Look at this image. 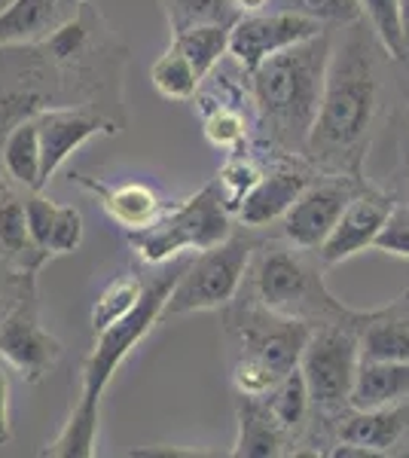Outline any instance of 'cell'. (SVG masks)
<instances>
[{
  "instance_id": "e0dca14e",
  "label": "cell",
  "mask_w": 409,
  "mask_h": 458,
  "mask_svg": "<svg viewBox=\"0 0 409 458\" xmlns=\"http://www.w3.org/2000/svg\"><path fill=\"white\" fill-rule=\"evenodd\" d=\"M235 422H239V437L229 455L235 458H278L294 453V440L278 419L269 412L263 397L239 394L235 397Z\"/></svg>"
},
{
  "instance_id": "30bf717a",
  "label": "cell",
  "mask_w": 409,
  "mask_h": 458,
  "mask_svg": "<svg viewBox=\"0 0 409 458\" xmlns=\"http://www.w3.org/2000/svg\"><path fill=\"white\" fill-rule=\"evenodd\" d=\"M367 177H348V174H324L315 177L300 193L294 205L287 208L281 224V239L296 248L318 250L327 242V235L337 226L342 208L348 205Z\"/></svg>"
},
{
  "instance_id": "e575fe53",
  "label": "cell",
  "mask_w": 409,
  "mask_h": 458,
  "mask_svg": "<svg viewBox=\"0 0 409 458\" xmlns=\"http://www.w3.org/2000/svg\"><path fill=\"white\" fill-rule=\"evenodd\" d=\"M132 458H192L202 455L199 449H177V446H144V449H132Z\"/></svg>"
},
{
  "instance_id": "83f0119b",
  "label": "cell",
  "mask_w": 409,
  "mask_h": 458,
  "mask_svg": "<svg viewBox=\"0 0 409 458\" xmlns=\"http://www.w3.org/2000/svg\"><path fill=\"white\" fill-rule=\"evenodd\" d=\"M361 19L370 25V31L385 49L391 62H404L406 43H404V19H400V0H358Z\"/></svg>"
},
{
  "instance_id": "f35d334b",
  "label": "cell",
  "mask_w": 409,
  "mask_h": 458,
  "mask_svg": "<svg viewBox=\"0 0 409 458\" xmlns=\"http://www.w3.org/2000/svg\"><path fill=\"white\" fill-rule=\"evenodd\" d=\"M4 272H6V266L4 263H0V276H4ZM13 276H16V272H13ZM13 276H10V282H6V287H4V278H0V309H4V297H10V287H13Z\"/></svg>"
},
{
  "instance_id": "d6a6232c",
  "label": "cell",
  "mask_w": 409,
  "mask_h": 458,
  "mask_svg": "<svg viewBox=\"0 0 409 458\" xmlns=\"http://www.w3.org/2000/svg\"><path fill=\"white\" fill-rule=\"evenodd\" d=\"M55 211H58V202H52V199L40 196V190L25 199L28 233H31L34 245L40 248L47 257H49V233H52V224H55Z\"/></svg>"
},
{
  "instance_id": "9a60e30c",
  "label": "cell",
  "mask_w": 409,
  "mask_h": 458,
  "mask_svg": "<svg viewBox=\"0 0 409 458\" xmlns=\"http://www.w3.org/2000/svg\"><path fill=\"white\" fill-rule=\"evenodd\" d=\"M71 183H77L80 190H86L89 196H95L101 202L104 214L114 220L116 226L125 233H135V229L150 226L162 211L166 202L159 199L153 187L147 183H107L98 177H89L83 172H71Z\"/></svg>"
},
{
  "instance_id": "d4e9b609",
  "label": "cell",
  "mask_w": 409,
  "mask_h": 458,
  "mask_svg": "<svg viewBox=\"0 0 409 458\" xmlns=\"http://www.w3.org/2000/svg\"><path fill=\"white\" fill-rule=\"evenodd\" d=\"M141 293H144V278L135 272H120L114 276L104 291L95 297L92 312H89V324H92V334H101L110 324H116L123 315H129L138 306Z\"/></svg>"
},
{
  "instance_id": "ac0fdd59",
  "label": "cell",
  "mask_w": 409,
  "mask_h": 458,
  "mask_svg": "<svg viewBox=\"0 0 409 458\" xmlns=\"http://www.w3.org/2000/svg\"><path fill=\"white\" fill-rule=\"evenodd\" d=\"M49 257L34 245L25 220V199L0 187V263L13 272H37Z\"/></svg>"
},
{
  "instance_id": "cb8c5ba5",
  "label": "cell",
  "mask_w": 409,
  "mask_h": 458,
  "mask_svg": "<svg viewBox=\"0 0 409 458\" xmlns=\"http://www.w3.org/2000/svg\"><path fill=\"white\" fill-rule=\"evenodd\" d=\"M159 4H162V10H166L171 37L190 31V28H199V25L233 28L242 16L235 0H159Z\"/></svg>"
},
{
  "instance_id": "f1b7e54d",
  "label": "cell",
  "mask_w": 409,
  "mask_h": 458,
  "mask_svg": "<svg viewBox=\"0 0 409 458\" xmlns=\"http://www.w3.org/2000/svg\"><path fill=\"white\" fill-rule=\"evenodd\" d=\"M260 174H263V168L257 165L254 159L248 157V153H233L226 162L220 165L217 172V187H220V196H223V205H226L229 211H233L235 217V208L242 205V199L254 190V183L260 181Z\"/></svg>"
},
{
  "instance_id": "5bb4252c",
  "label": "cell",
  "mask_w": 409,
  "mask_h": 458,
  "mask_svg": "<svg viewBox=\"0 0 409 458\" xmlns=\"http://www.w3.org/2000/svg\"><path fill=\"white\" fill-rule=\"evenodd\" d=\"M40 131V159H43V181L64 165L73 150H80L98 135H116L120 123L98 107H49L34 116Z\"/></svg>"
},
{
  "instance_id": "8992f818",
  "label": "cell",
  "mask_w": 409,
  "mask_h": 458,
  "mask_svg": "<svg viewBox=\"0 0 409 458\" xmlns=\"http://www.w3.org/2000/svg\"><path fill=\"white\" fill-rule=\"evenodd\" d=\"M358 321L318 324V327H311L306 339V349L300 354V373L306 379L311 401L309 431L333 422L339 412H345L352 406L354 373H358L361 364Z\"/></svg>"
},
{
  "instance_id": "74e56055",
  "label": "cell",
  "mask_w": 409,
  "mask_h": 458,
  "mask_svg": "<svg viewBox=\"0 0 409 458\" xmlns=\"http://www.w3.org/2000/svg\"><path fill=\"white\" fill-rule=\"evenodd\" d=\"M58 4H62V13H64V19H68V16H73V13H77L80 6L86 4V0H58Z\"/></svg>"
},
{
  "instance_id": "2e32d148",
  "label": "cell",
  "mask_w": 409,
  "mask_h": 458,
  "mask_svg": "<svg viewBox=\"0 0 409 458\" xmlns=\"http://www.w3.org/2000/svg\"><path fill=\"white\" fill-rule=\"evenodd\" d=\"M361 358L409 360V291L394 297L388 306L367 309L358 321Z\"/></svg>"
},
{
  "instance_id": "5b68a950",
  "label": "cell",
  "mask_w": 409,
  "mask_h": 458,
  "mask_svg": "<svg viewBox=\"0 0 409 458\" xmlns=\"http://www.w3.org/2000/svg\"><path fill=\"white\" fill-rule=\"evenodd\" d=\"M233 211L223 205L217 181H208L199 193L171 205L150 226L125 233L135 257L147 266H166L183 254H202L233 235Z\"/></svg>"
},
{
  "instance_id": "1f68e13d",
  "label": "cell",
  "mask_w": 409,
  "mask_h": 458,
  "mask_svg": "<svg viewBox=\"0 0 409 458\" xmlns=\"http://www.w3.org/2000/svg\"><path fill=\"white\" fill-rule=\"evenodd\" d=\"M373 248L388 257L409 260V205H394L388 220L379 229Z\"/></svg>"
},
{
  "instance_id": "3957f363",
  "label": "cell",
  "mask_w": 409,
  "mask_h": 458,
  "mask_svg": "<svg viewBox=\"0 0 409 458\" xmlns=\"http://www.w3.org/2000/svg\"><path fill=\"white\" fill-rule=\"evenodd\" d=\"M333 34L287 47L248 73L257 129L278 157H302L324 92Z\"/></svg>"
},
{
  "instance_id": "ffe728a7",
  "label": "cell",
  "mask_w": 409,
  "mask_h": 458,
  "mask_svg": "<svg viewBox=\"0 0 409 458\" xmlns=\"http://www.w3.org/2000/svg\"><path fill=\"white\" fill-rule=\"evenodd\" d=\"M0 162H4V172L16 187L28 190V193L47 187L40 159V131H37L34 116L16 123L0 138Z\"/></svg>"
},
{
  "instance_id": "44dd1931",
  "label": "cell",
  "mask_w": 409,
  "mask_h": 458,
  "mask_svg": "<svg viewBox=\"0 0 409 458\" xmlns=\"http://www.w3.org/2000/svg\"><path fill=\"white\" fill-rule=\"evenodd\" d=\"M64 21L58 0H10L0 10V49L37 43Z\"/></svg>"
},
{
  "instance_id": "d6986e66",
  "label": "cell",
  "mask_w": 409,
  "mask_h": 458,
  "mask_svg": "<svg viewBox=\"0 0 409 458\" xmlns=\"http://www.w3.org/2000/svg\"><path fill=\"white\" fill-rule=\"evenodd\" d=\"M404 401H409V360L361 358L352 388L354 410H376Z\"/></svg>"
},
{
  "instance_id": "7a4b0ae2",
  "label": "cell",
  "mask_w": 409,
  "mask_h": 458,
  "mask_svg": "<svg viewBox=\"0 0 409 458\" xmlns=\"http://www.w3.org/2000/svg\"><path fill=\"white\" fill-rule=\"evenodd\" d=\"M187 260H171V269L153 276L144 282L138 306L129 315H123L107 330L95 334V345L89 352L83 376H80V401L73 403L68 422L62 425L58 437L40 449V455L52 458H92L95 443H98V425H101V397L107 386L114 382L116 370L129 360V354L138 349L141 339L162 321V306H166L171 287H175L181 269Z\"/></svg>"
},
{
  "instance_id": "d590c367",
  "label": "cell",
  "mask_w": 409,
  "mask_h": 458,
  "mask_svg": "<svg viewBox=\"0 0 409 458\" xmlns=\"http://www.w3.org/2000/svg\"><path fill=\"white\" fill-rule=\"evenodd\" d=\"M235 6H239L242 13H263V10H269V0H235Z\"/></svg>"
},
{
  "instance_id": "ba28073f",
  "label": "cell",
  "mask_w": 409,
  "mask_h": 458,
  "mask_svg": "<svg viewBox=\"0 0 409 458\" xmlns=\"http://www.w3.org/2000/svg\"><path fill=\"white\" fill-rule=\"evenodd\" d=\"M62 339L40 324L37 272H16L10 297L0 309V360L21 379L37 386L62 360Z\"/></svg>"
},
{
  "instance_id": "836d02e7",
  "label": "cell",
  "mask_w": 409,
  "mask_h": 458,
  "mask_svg": "<svg viewBox=\"0 0 409 458\" xmlns=\"http://www.w3.org/2000/svg\"><path fill=\"white\" fill-rule=\"evenodd\" d=\"M13 437L10 422V376H6V364L0 360V446H6Z\"/></svg>"
},
{
  "instance_id": "4316f807",
  "label": "cell",
  "mask_w": 409,
  "mask_h": 458,
  "mask_svg": "<svg viewBox=\"0 0 409 458\" xmlns=\"http://www.w3.org/2000/svg\"><path fill=\"white\" fill-rule=\"evenodd\" d=\"M171 43L190 58V64L196 68V73L205 80L208 73L223 62V55H229V28L226 25H199V28H190V31L175 34Z\"/></svg>"
},
{
  "instance_id": "603a6c76",
  "label": "cell",
  "mask_w": 409,
  "mask_h": 458,
  "mask_svg": "<svg viewBox=\"0 0 409 458\" xmlns=\"http://www.w3.org/2000/svg\"><path fill=\"white\" fill-rule=\"evenodd\" d=\"M263 401L269 406L272 416L278 419V425L290 434L294 449H296L311 425V401H309V388H306V379H302L300 367L290 370L287 376H281V379L263 394Z\"/></svg>"
},
{
  "instance_id": "484cf974",
  "label": "cell",
  "mask_w": 409,
  "mask_h": 458,
  "mask_svg": "<svg viewBox=\"0 0 409 458\" xmlns=\"http://www.w3.org/2000/svg\"><path fill=\"white\" fill-rule=\"evenodd\" d=\"M150 83L156 92L166 101H192L202 86V77L196 73V68L190 64V58L168 43V49L153 62L150 68Z\"/></svg>"
},
{
  "instance_id": "277c9868",
  "label": "cell",
  "mask_w": 409,
  "mask_h": 458,
  "mask_svg": "<svg viewBox=\"0 0 409 458\" xmlns=\"http://www.w3.org/2000/svg\"><path fill=\"white\" fill-rule=\"evenodd\" d=\"M324 269L318 250L296 248L285 239L260 242L242 291L269 312L306 321L311 327L330 321H358L361 309H348L333 297L324 282Z\"/></svg>"
},
{
  "instance_id": "4fadbf2b",
  "label": "cell",
  "mask_w": 409,
  "mask_h": 458,
  "mask_svg": "<svg viewBox=\"0 0 409 458\" xmlns=\"http://www.w3.org/2000/svg\"><path fill=\"white\" fill-rule=\"evenodd\" d=\"M318 174L321 172L302 157H278L275 168L260 174L254 190L242 199V205L235 208V220L251 233L278 224Z\"/></svg>"
},
{
  "instance_id": "9c48e42d",
  "label": "cell",
  "mask_w": 409,
  "mask_h": 458,
  "mask_svg": "<svg viewBox=\"0 0 409 458\" xmlns=\"http://www.w3.org/2000/svg\"><path fill=\"white\" fill-rule=\"evenodd\" d=\"M223 324L235 345V354L263 360L278 376H287L300 367V354L311 334V324L275 315L248 293L242 300L235 297L223 309Z\"/></svg>"
},
{
  "instance_id": "7c38bea8",
  "label": "cell",
  "mask_w": 409,
  "mask_h": 458,
  "mask_svg": "<svg viewBox=\"0 0 409 458\" xmlns=\"http://www.w3.org/2000/svg\"><path fill=\"white\" fill-rule=\"evenodd\" d=\"M391 208H394V196L388 190L363 181V187L348 199V205L342 208L333 233L327 235V242L318 248V260L324 266H339V263L352 260V257H358L361 250L373 248L379 229L388 220Z\"/></svg>"
},
{
  "instance_id": "4dcf8cb0",
  "label": "cell",
  "mask_w": 409,
  "mask_h": 458,
  "mask_svg": "<svg viewBox=\"0 0 409 458\" xmlns=\"http://www.w3.org/2000/svg\"><path fill=\"white\" fill-rule=\"evenodd\" d=\"M83 235H86V224H83L80 208H73V205H58L55 224H52V233H49V257L73 254V250L83 245Z\"/></svg>"
},
{
  "instance_id": "6da1fadb",
  "label": "cell",
  "mask_w": 409,
  "mask_h": 458,
  "mask_svg": "<svg viewBox=\"0 0 409 458\" xmlns=\"http://www.w3.org/2000/svg\"><path fill=\"white\" fill-rule=\"evenodd\" d=\"M376 49L382 47L363 19L345 25V34L333 40L321 105L302 150V159L318 172L363 177V162L382 110V71Z\"/></svg>"
},
{
  "instance_id": "f546056e",
  "label": "cell",
  "mask_w": 409,
  "mask_h": 458,
  "mask_svg": "<svg viewBox=\"0 0 409 458\" xmlns=\"http://www.w3.org/2000/svg\"><path fill=\"white\" fill-rule=\"evenodd\" d=\"M269 10L300 13L306 19H315L321 25H352L361 19L358 0H269Z\"/></svg>"
},
{
  "instance_id": "8fae6325",
  "label": "cell",
  "mask_w": 409,
  "mask_h": 458,
  "mask_svg": "<svg viewBox=\"0 0 409 458\" xmlns=\"http://www.w3.org/2000/svg\"><path fill=\"white\" fill-rule=\"evenodd\" d=\"M321 31H327V25L300 16V13H287V10L242 13L239 21L229 28V58L244 73H251L275 53L296 47V43L309 40V37H318Z\"/></svg>"
},
{
  "instance_id": "8d00e7d4",
  "label": "cell",
  "mask_w": 409,
  "mask_h": 458,
  "mask_svg": "<svg viewBox=\"0 0 409 458\" xmlns=\"http://www.w3.org/2000/svg\"><path fill=\"white\" fill-rule=\"evenodd\" d=\"M391 455H397V458H409V428L404 431V437H400L397 443H394Z\"/></svg>"
},
{
  "instance_id": "52a82bcc",
  "label": "cell",
  "mask_w": 409,
  "mask_h": 458,
  "mask_svg": "<svg viewBox=\"0 0 409 458\" xmlns=\"http://www.w3.org/2000/svg\"><path fill=\"white\" fill-rule=\"evenodd\" d=\"M257 245L260 242L251 235V229L242 226V233L233 229V235L220 245L196 254V260H187L162 306V321L226 309L242 293Z\"/></svg>"
},
{
  "instance_id": "7402d4cb",
  "label": "cell",
  "mask_w": 409,
  "mask_h": 458,
  "mask_svg": "<svg viewBox=\"0 0 409 458\" xmlns=\"http://www.w3.org/2000/svg\"><path fill=\"white\" fill-rule=\"evenodd\" d=\"M196 98L202 105V131L208 144L229 153L244 150L251 141V123L244 116V110L235 107L242 101V92H235L233 98L220 95V101L208 98V95H196Z\"/></svg>"
}]
</instances>
